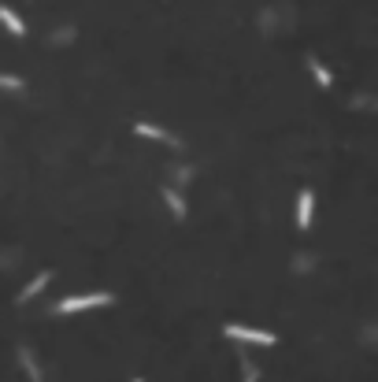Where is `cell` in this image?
I'll use <instances>...</instances> for the list:
<instances>
[{
	"label": "cell",
	"mask_w": 378,
	"mask_h": 382,
	"mask_svg": "<svg viewBox=\"0 0 378 382\" xmlns=\"http://www.w3.org/2000/svg\"><path fill=\"white\" fill-rule=\"evenodd\" d=\"M138 382H141V378H138Z\"/></svg>",
	"instance_id": "obj_8"
},
{
	"label": "cell",
	"mask_w": 378,
	"mask_h": 382,
	"mask_svg": "<svg viewBox=\"0 0 378 382\" xmlns=\"http://www.w3.org/2000/svg\"><path fill=\"white\" fill-rule=\"evenodd\" d=\"M308 223H311V193L304 190L297 201V227H308Z\"/></svg>",
	"instance_id": "obj_4"
},
{
	"label": "cell",
	"mask_w": 378,
	"mask_h": 382,
	"mask_svg": "<svg viewBox=\"0 0 378 382\" xmlns=\"http://www.w3.org/2000/svg\"><path fill=\"white\" fill-rule=\"evenodd\" d=\"M138 134L156 138V141H171V134H163V130H156V126H149V123H138Z\"/></svg>",
	"instance_id": "obj_5"
},
{
	"label": "cell",
	"mask_w": 378,
	"mask_h": 382,
	"mask_svg": "<svg viewBox=\"0 0 378 382\" xmlns=\"http://www.w3.org/2000/svg\"><path fill=\"white\" fill-rule=\"evenodd\" d=\"M45 282H48V275H38V278H34V282H30V286H26L23 293H19V301H30V297H34V293H38V290L45 286Z\"/></svg>",
	"instance_id": "obj_6"
},
{
	"label": "cell",
	"mask_w": 378,
	"mask_h": 382,
	"mask_svg": "<svg viewBox=\"0 0 378 382\" xmlns=\"http://www.w3.org/2000/svg\"><path fill=\"white\" fill-rule=\"evenodd\" d=\"M226 334L238 338V342H260V345H274V334L267 330H252V327H238V323H226Z\"/></svg>",
	"instance_id": "obj_2"
},
{
	"label": "cell",
	"mask_w": 378,
	"mask_h": 382,
	"mask_svg": "<svg viewBox=\"0 0 378 382\" xmlns=\"http://www.w3.org/2000/svg\"><path fill=\"white\" fill-rule=\"evenodd\" d=\"M101 305H111L108 293H86V297H67V301H60L56 312H82V308H101Z\"/></svg>",
	"instance_id": "obj_1"
},
{
	"label": "cell",
	"mask_w": 378,
	"mask_h": 382,
	"mask_svg": "<svg viewBox=\"0 0 378 382\" xmlns=\"http://www.w3.org/2000/svg\"><path fill=\"white\" fill-rule=\"evenodd\" d=\"M311 71H316V78L323 82V86H330V75H326V71L319 67V63H311Z\"/></svg>",
	"instance_id": "obj_7"
},
{
	"label": "cell",
	"mask_w": 378,
	"mask_h": 382,
	"mask_svg": "<svg viewBox=\"0 0 378 382\" xmlns=\"http://www.w3.org/2000/svg\"><path fill=\"white\" fill-rule=\"evenodd\" d=\"M0 23H4V26L11 30V34H19V38L26 34V26H23V19H19V15H15L11 8H4V4H0Z\"/></svg>",
	"instance_id": "obj_3"
}]
</instances>
